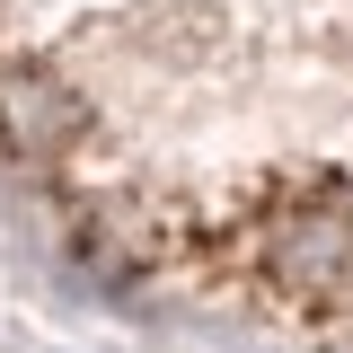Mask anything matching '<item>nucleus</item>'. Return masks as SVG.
<instances>
[{"label":"nucleus","mask_w":353,"mask_h":353,"mask_svg":"<svg viewBox=\"0 0 353 353\" xmlns=\"http://www.w3.org/2000/svg\"><path fill=\"white\" fill-rule=\"evenodd\" d=\"M256 256H265L283 301H301V309L345 301V283H353V185L336 168L283 176L256 212Z\"/></svg>","instance_id":"1"},{"label":"nucleus","mask_w":353,"mask_h":353,"mask_svg":"<svg viewBox=\"0 0 353 353\" xmlns=\"http://www.w3.org/2000/svg\"><path fill=\"white\" fill-rule=\"evenodd\" d=\"M80 124H88V106L53 71H36V62L0 71V150L9 159H53V150L80 141Z\"/></svg>","instance_id":"2"}]
</instances>
